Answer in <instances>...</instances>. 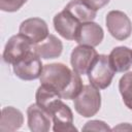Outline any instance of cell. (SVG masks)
Here are the masks:
<instances>
[{
  "instance_id": "cell-1",
  "label": "cell",
  "mask_w": 132,
  "mask_h": 132,
  "mask_svg": "<svg viewBox=\"0 0 132 132\" xmlns=\"http://www.w3.org/2000/svg\"><path fill=\"white\" fill-rule=\"evenodd\" d=\"M39 79L41 85L54 90L66 100L74 99L84 88L79 74L63 63L44 65Z\"/></svg>"
},
{
  "instance_id": "cell-2",
  "label": "cell",
  "mask_w": 132,
  "mask_h": 132,
  "mask_svg": "<svg viewBox=\"0 0 132 132\" xmlns=\"http://www.w3.org/2000/svg\"><path fill=\"white\" fill-rule=\"evenodd\" d=\"M74 109L84 118L95 116L101 107V94L93 85L84 86L81 92L74 98Z\"/></svg>"
},
{
  "instance_id": "cell-3",
  "label": "cell",
  "mask_w": 132,
  "mask_h": 132,
  "mask_svg": "<svg viewBox=\"0 0 132 132\" xmlns=\"http://www.w3.org/2000/svg\"><path fill=\"white\" fill-rule=\"evenodd\" d=\"M114 70L107 55H98L88 71V78L91 85L99 90H104L110 86L114 76Z\"/></svg>"
},
{
  "instance_id": "cell-4",
  "label": "cell",
  "mask_w": 132,
  "mask_h": 132,
  "mask_svg": "<svg viewBox=\"0 0 132 132\" xmlns=\"http://www.w3.org/2000/svg\"><path fill=\"white\" fill-rule=\"evenodd\" d=\"M53 121L55 132H73L77 129L73 125V113L70 107L62 101V98L54 101L46 110Z\"/></svg>"
},
{
  "instance_id": "cell-5",
  "label": "cell",
  "mask_w": 132,
  "mask_h": 132,
  "mask_svg": "<svg viewBox=\"0 0 132 132\" xmlns=\"http://www.w3.org/2000/svg\"><path fill=\"white\" fill-rule=\"evenodd\" d=\"M33 44L22 34H16L11 36L5 44L3 51V61L7 64L14 65L23 58H25L31 51Z\"/></svg>"
},
{
  "instance_id": "cell-6",
  "label": "cell",
  "mask_w": 132,
  "mask_h": 132,
  "mask_svg": "<svg viewBox=\"0 0 132 132\" xmlns=\"http://www.w3.org/2000/svg\"><path fill=\"white\" fill-rule=\"evenodd\" d=\"M43 65L41 59L33 52V50L21 61L12 65L13 73L23 80H34L40 77Z\"/></svg>"
},
{
  "instance_id": "cell-7",
  "label": "cell",
  "mask_w": 132,
  "mask_h": 132,
  "mask_svg": "<svg viewBox=\"0 0 132 132\" xmlns=\"http://www.w3.org/2000/svg\"><path fill=\"white\" fill-rule=\"evenodd\" d=\"M105 24L110 35L117 40H125L132 33V23L129 16L121 10H111L106 14Z\"/></svg>"
},
{
  "instance_id": "cell-8",
  "label": "cell",
  "mask_w": 132,
  "mask_h": 132,
  "mask_svg": "<svg viewBox=\"0 0 132 132\" xmlns=\"http://www.w3.org/2000/svg\"><path fill=\"white\" fill-rule=\"evenodd\" d=\"M97 57L98 53L93 46L79 44L78 46L74 47L70 56V63L73 71L79 75L87 74Z\"/></svg>"
},
{
  "instance_id": "cell-9",
  "label": "cell",
  "mask_w": 132,
  "mask_h": 132,
  "mask_svg": "<svg viewBox=\"0 0 132 132\" xmlns=\"http://www.w3.org/2000/svg\"><path fill=\"white\" fill-rule=\"evenodd\" d=\"M19 33L28 38L33 45L43 41L50 35L47 24L40 18H30L23 21L20 25Z\"/></svg>"
},
{
  "instance_id": "cell-10",
  "label": "cell",
  "mask_w": 132,
  "mask_h": 132,
  "mask_svg": "<svg viewBox=\"0 0 132 132\" xmlns=\"http://www.w3.org/2000/svg\"><path fill=\"white\" fill-rule=\"evenodd\" d=\"M53 23L55 30L67 40H75L77 30L82 24L65 9L54 16Z\"/></svg>"
},
{
  "instance_id": "cell-11",
  "label": "cell",
  "mask_w": 132,
  "mask_h": 132,
  "mask_svg": "<svg viewBox=\"0 0 132 132\" xmlns=\"http://www.w3.org/2000/svg\"><path fill=\"white\" fill-rule=\"evenodd\" d=\"M103 37H104V32L102 27L92 21L80 24L76 33L75 41L78 44L89 45L94 47L101 43Z\"/></svg>"
},
{
  "instance_id": "cell-12",
  "label": "cell",
  "mask_w": 132,
  "mask_h": 132,
  "mask_svg": "<svg viewBox=\"0 0 132 132\" xmlns=\"http://www.w3.org/2000/svg\"><path fill=\"white\" fill-rule=\"evenodd\" d=\"M28 126L32 132H47L51 129L52 118L50 113L37 103L31 104L27 109Z\"/></svg>"
},
{
  "instance_id": "cell-13",
  "label": "cell",
  "mask_w": 132,
  "mask_h": 132,
  "mask_svg": "<svg viewBox=\"0 0 132 132\" xmlns=\"http://www.w3.org/2000/svg\"><path fill=\"white\" fill-rule=\"evenodd\" d=\"M32 50L40 59H56L62 54L63 43L58 37L50 34L43 41L34 44Z\"/></svg>"
},
{
  "instance_id": "cell-14",
  "label": "cell",
  "mask_w": 132,
  "mask_h": 132,
  "mask_svg": "<svg viewBox=\"0 0 132 132\" xmlns=\"http://www.w3.org/2000/svg\"><path fill=\"white\" fill-rule=\"evenodd\" d=\"M108 58L116 72H125L132 66V50L127 46L114 47Z\"/></svg>"
},
{
  "instance_id": "cell-15",
  "label": "cell",
  "mask_w": 132,
  "mask_h": 132,
  "mask_svg": "<svg viewBox=\"0 0 132 132\" xmlns=\"http://www.w3.org/2000/svg\"><path fill=\"white\" fill-rule=\"evenodd\" d=\"M24 124V116L21 110L12 106L2 108L0 120V131H15Z\"/></svg>"
},
{
  "instance_id": "cell-16",
  "label": "cell",
  "mask_w": 132,
  "mask_h": 132,
  "mask_svg": "<svg viewBox=\"0 0 132 132\" xmlns=\"http://www.w3.org/2000/svg\"><path fill=\"white\" fill-rule=\"evenodd\" d=\"M70 14H72L80 23L92 22L96 18L97 11L91 8L82 0H71L64 8Z\"/></svg>"
},
{
  "instance_id": "cell-17",
  "label": "cell",
  "mask_w": 132,
  "mask_h": 132,
  "mask_svg": "<svg viewBox=\"0 0 132 132\" xmlns=\"http://www.w3.org/2000/svg\"><path fill=\"white\" fill-rule=\"evenodd\" d=\"M119 91L124 104L132 110V71L125 73L119 81Z\"/></svg>"
},
{
  "instance_id": "cell-18",
  "label": "cell",
  "mask_w": 132,
  "mask_h": 132,
  "mask_svg": "<svg viewBox=\"0 0 132 132\" xmlns=\"http://www.w3.org/2000/svg\"><path fill=\"white\" fill-rule=\"evenodd\" d=\"M28 0H0V9L6 12L18 11Z\"/></svg>"
},
{
  "instance_id": "cell-19",
  "label": "cell",
  "mask_w": 132,
  "mask_h": 132,
  "mask_svg": "<svg viewBox=\"0 0 132 132\" xmlns=\"http://www.w3.org/2000/svg\"><path fill=\"white\" fill-rule=\"evenodd\" d=\"M82 130L84 131H110L111 129L103 121L92 120L85 124V126L82 127Z\"/></svg>"
},
{
  "instance_id": "cell-20",
  "label": "cell",
  "mask_w": 132,
  "mask_h": 132,
  "mask_svg": "<svg viewBox=\"0 0 132 132\" xmlns=\"http://www.w3.org/2000/svg\"><path fill=\"white\" fill-rule=\"evenodd\" d=\"M86 4H88L91 8H93L94 10H98L101 9L103 6H105L106 4L109 3L110 0H82Z\"/></svg>"
},
{
  "instance_id": "cell-21",
  "label": "cell",
  "mask_w": 132,
  "mask_h": 132,
  "mask_svg": "<svg viewBox=\"0 0 132 132\" xmlns=\"http://www.w3.org/2000/svg\"><path fill=\"white\" fill-rule=\"evenodd\" d=\"M112 130H132V126L129 125L128 123H124V124H120L119 126L112 128Z\"/></svg>"
}]
</instances>
